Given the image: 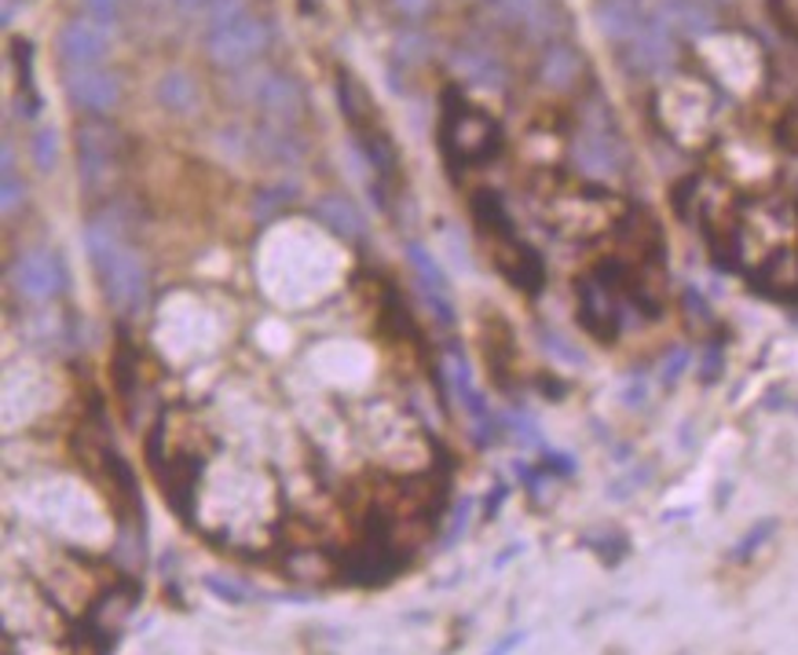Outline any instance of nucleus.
Returning <instances> with one entry per match:
<instances>
[{
    "instance_id": "nucleus-1",
    "label": "nucleus",
    "mask_w": 798,
    "mask_h": 655,
    "mask_svg": "<svg viewBox=\"0 0 798 655\" xmlns=\"http://www.w3.org/2000/svg\"><path fill=\"white\" fill-rule=\"evenodd\" d=\"M85 250L92 256V267H96L103 297L111 300V308L136 311L147 297V267L139 261V253L128 250V245L103 224H92L85 231Z\"/></svg>"
},
{
    "instance_id": "nucleus-2",
    "label": "nucleus",
    "mask_w": 798,
    "mask_h": 655,
    "mask_svg": "<svg viewBox=\"0 0 798 655\" xmlns=\"http://www.w3.org/2000/svg\"><path fill=\"white\" fill-rule=\"evenodd\" d=\"M440 136H443V155H448L454 166H484L502 147L498 125L491 122L484 110L469 107L465 96H458L454 88L443 96Z\"/></svg>"
},
{
    "instance_id": "nucleus-3",
    "label": "nucleus",
    "mask_w": 798,
    "mask_h": 655,
    "mask_svg": "<svg viewBox=\"0 0 798 655\" xmlns=\"http://www.w3.org/2000/svg\"><path fill=\"white\" fill-rule=\"evenodd\" d=\"M264 49H267V27L253 15H239V19L224 22V27H217L206 41L209 63L224 66V70L245 66L250 60H256Z\"/></svg>"
},
{
    "instance_id": "nucleus-4",
    "label": "nucleus",
    "mask_w": 798,
    "mask_h": 655,
    "mask_svg": "<svg viewBox=\"0 0 798 655\" xmlns=\"http://www.w3.org/2000/svg\"><path fill=\"white\" fill-rule=\"evenodd\" d=\"M623 49V66L633 77H655L674 63V30L660 15L644 19V27L633 33Z\"/></svg>"
},
{
    "instance_id": "nucleus-5",
    "label": "nucleus",
    "mask_w": 798,
    "mask_h": 655,
    "mask_svg": "<svg viewBox=\"0 0 798 655\" xmlns=\"http://www.w3.org/2000/svg\"><path fill=\"white\" fill-rule=\"evenodd\" d=\"M571 161L582 177L590 180H608L623 169V144L616 139L612 125L608 122H590L582 128V136L575 139L571 147Z\"/></svg>"
},
{
    "instance_id": "nucleus-6",
    "label": "nucleus",
    "mask_w": 798,
    "mask_h": 655,
    "mask_svg": "<svg viewBox=\"0 0 798 655\" xmlns=\"http://www.w3.org/2000/svg\"><path fill=\"white\" fill-rule=\"evenodd\" d=\"M63 264H59L55 253H44V250H33V253H22L15 267H11V286H15V294L22 300H52L59 289H63Z\"/></svg>"
},
{
    "instance_id": "nucleus-7",
    "label": "nucleus",
    "mask_w": 798,
    "mask_h": 655,
    "mask_svg": "<svg viewBox=\"0 0 798 655\" xmlns=\"http://www.w3.org/2000/svg\"><path fill=\"white\" fill-rule=\"evenodd\" d=\"M114 150L117 133L103 122H85L77 128V161H81V183L96 191L114 172Z\"/></svg>"
},
{
    "instance_id": "nucleus-8",
    "label": "nucleus",
    "mask_w": 798,
    "mask_h": 655,
    "mask_svg": "<svg viewBox=\"0 0 798 655\" xmlns=\"http://www.w3.org/2000/svg\"><path fill=\"white\" fill-rule=\"evenodd\" d=\"M107 49H111L107 19H77L59 33V55H63V63L70 70L74 66H99Z\"/></svg>"
},
{
    "instance_id": "nucleus-9",
    "label": "nucleus",
    "mask_w": 798,
    "mask_h": 655,
    "mask_svg": "<svg viewBox=\"0 0 798 655\" xmlns=\"http://www.w3.org/2000/svg\"><path fill=\"white\" fill-rule=\"evenodd\" d=\"M495 242V267L506 275V283H513L521 294H538L546 283V267L538 261V253L516 235L506 239H491Z\"/></svg>"
},
{
    "instance_id": "nucleus-10",
    "label": "nucleus",
    "mask_w": 798,
    "mask_h": 655,
    "mask_svg": "<svg viewBox=\"0 0 798 655\" xmlns=\"http://www.w3.org/2000/svg\"><path fill=\"white\" fill-rule=\"evenodd\" d=\"M66 92L70 99H74L77 110H88V114H107L117 107V99H122V85H117V77H111L107 70L99 66H74L66 74Z\"/></svg>"
},
{
    "instance_id": "nucleus-11",
    "label": "nucleus",
    "mask_w": 798,
    "mask_h": 655,
    "mask_svg": "<svg viewBox=\"0 0 798 655\" xmlns=\"http://www.w3.org/2000/svg\"><path fill=\"white\" fill-rule=\"evenodd\" d=\"M256 110L279 128H290L304 118V92L293 85L290 77H264V85L256 88Z\"/></svg>"
},
{
    "instance_id": "nucleus-12",
    "label": "nucleus",
    "mask_w": 798,
    "mask_h": 655,
    "mask_svg": "<svg viewBox=\"0 0 798 655\" xmlns=\"http://www.w3.org/2000/svg\"><path fill=\"white\" fill-rule=\"evenodd\" d=\"M644 4H633V0H601L594 11L597 30L605 33L612 44H627L633 33L644 27Z\"/></svg>"
},
{
    "instance_id": "nucleus-13",
    "label": "nucleus",
    "mask_w": 798,
    "mask_h": 655,
    "mask_svg": "<svg viewBox=\"0 0 798 655\" xmlns=\"http://www.w3.org/2000/svg\"><path fill=\"white\" fill-rule=\"evenodd\" d=\"M407 256H410V267H414L418 278H421V286H426V297H429V304L440 311V319H443V323H451V319H454V308H451V297H448V278H443L440 264L432 261L426 245H418V242H410V245H407Z\"/></svg>"
},
{
    "instance_id": "nucleus-14",
    "label": "nucleus",
    "mask_w": 798,
    "mask_h": 655,
    "mask_svg": "<svg viewBox=\"0 0 798 655\" xmlns=\"http://www.w3.org/2000/svg\"><path fill=\"white\" fill-rule=\"evenodd\" d=\"M312 216L319 220L323 228H330L337 239L359 242L367 235V220H363V213L348 202V198H319V205L312 209Z\"/></svg>"
},
{
    "instance_id": "nucleus-15",
    "label": "nucleus",
    "mask_w": 798,
    "mask_h": 655,
    "mask_svg": "<svg viewBox=\"0 0 798 655\" xmlns=\"http://www.w3.org/2000/svg\"><path fill=\"white\" fill-rule=\"evenodd\" d=\"M538 77H543V85H549V88L568 92L579 85V77H582V55L568 49V44H549L543 63H538Z\"/></svg>"
},
{
    "instance_id": "nucleus-16",
    "label": "nucleus",
    "mask_w": 798,
    "mask_h": 655,
    "mask_svg": "<svg viewBox=\"0 0 798 655\" xmlns=\"http://www.w3.org/2000/svg\"><path fill=\"white\" fill-rule=\"evenodd\" d=\"M473 216H476L480 231H484V239L513 235V220H510L506 205H502V198L495 191H476L473 194Z\"/></svg>"
},
{
    "instance_id": "nucleus-17",
    "label": "nucleus",
    "mask_w": 798,
    "mask_h": 655,
    "mask_svg": "<svg viewBox=\"0 0 798 655\" xmlns=\"http://www.w3.org/2000/svg\"><path fill=\"white\" fill-rule=\"evenodd\" d=\"M451 63H454L458 74H462L465 81H473V85H484V88H502V85H506V70L491 60V55L458 52Z\"/></svg>"
},
{
    "instance_id": "nucleus-18",
    "label": "nucleus",
    "mask_w": 798,
    "mask_h": 655,
    "mask_svg": "<svg viewBox=\"0 0 798 655\" xmlns=\"http://www.w3.org/2000/svg\"><path fill=\"white\" fill-rule=\"evenodd\" d=\"M195 96H198V88H195V81L180 74V70H172V74L161 77V85H158V99H161V107L172 110V114H187L195 107Z\"/></svg>"
},
{
    "instance_id": "nucleus-19",
    "label": "nucleus",
    "mask_w": 798,
    "mask_h": 655,
    "mask_svg": "<svg viewBox=\"0 0 798 655\" xmlns=\"http://www.w3.org/2000/svg\"><path fill=\"white\" fill-rule=\"evenodd\" d=\"M443 370H448V378H451V384H454L458 400H462V403L469 406V414H473V418H484V395H480V392L473 389V378H469L465 359L458 356V352H451L448 362H443Z\"/></svg>"
},
{
    "instance_id": "nucleus-20",
    "label": "nucleus",
    "mask_w": 798,
    "mask_h": 655,
    "mask_svg": "<svg viewBox=\"0 0 798 655\" xmlns=\"http://www.w3.org/2000/svg\"><path fill=\"white\" fill-rule=\"evenodd\" d=\"M502 11L513 19V22H521V27H535V30H543L546 22H549V0H498Z\"/></svg>"
},
{
    "instance_id": "nucleus-21",
    "label": "nucleus",
    "mask_w": 798,
    "mask_h": 655,
    "mask_svg": "<svg viewBox=\"0 0 798 655\" xmlns=\"http://www.w3.org/2000/svg\"><path fill=\"white\" fill-rule=\"evenodd\" d=\"M33 161H38L41 172L55 169V161H59V133L55 128H41V133L33 136Z\"/></svg>"
},
{
    "instance_id": "nucleus-22",
    "label": "nucleus",
    "mask_w": 798,
    "mask_h": 655,
    "mask_svg": "<svg viewBox=\"0 0 798 655\" xmlns=\"http://www.w3.org/2000/svg\"><path fill=\"white\" fill-rule=\"evenodd\" d=\"M22 202H27V183H19L15 172H4V187H0V209H4V216L15 213Z\"/></svg>"
},
{
    "instance_id": "nucleus-23",
    "label": "nucleus",
    "mask_w": 798,
    "mask_h": 655,
    "mask_svg": "<svg viewBox=\"0 0 798 655\" xmlns=\"http://www.w3.org/2000/svg\"><path fill=\"white\" fill-rule=\"evenodd\" d=\"M769 8H773V19H777L784 30L798 38V0H773Z\"/></svg>"
},
{
    "instance_id": "nucleus-24",
    "label": "nucleus",
    "mask_w": 798,
    "mask_h": 655,
    "mask_svg": "<svg viewBox=\"0 0 798 655\" xmlns=\"http://www.w3.org/2000/svg\"><path fill=\"white\" fill-rule=\"evenodd\" d=\"M206 590H213L220 601H234V604L250 601V593H245L242 587H228V579H220V575H209V579H206Z\"/></svg>"
},
{
    "instance_id": "nucleus-25",
    "label": "nucleus",
    "mask_w": 798,
    "mask_h": 655,
    "mask_svg": "<svg viewBox=\"0 0 798 655\" xmlns=\"http://www.w3.org/2000/svg\"><path fill=\"white\" fill-rule=\"evenodd\" d=\"M685 367H689V352H685V348H678V352H671V356H666L663 370H660L663 384H674V381H678V378H682V373H685Z\"/></svg>"
},
{
    "instance_id": "nucleus-26",
    "label": "nucleus",
    "mask_w": 798,
    "mask_h": 655,
    "mask_svg": "<svg viewBox=\"0 0 798 655\" xmlns=\"http://www.w3.org/2000/svg\"><path fill=\"white\" fill-rule=\"evenodd\" d=\"M209 15H213L217 27H224V22L242 15V0H209Z\"/></svg>"
},
{
    "instance_id": "nucleus-27",
    "label": "nucleus",
    "mask_w": 798,
    "mask_h": 655,
    "mask_svg": "<svg viewBox=\"0 0 798 655\" xmlns=\"http://www.w3.org/2000/svg\"><path fill=\"white\" fill-rule=\"evenodd\" d=\"M766 535H773V520H766V524H762V528H755V531H750V535L744 538V542L733 549V557H741V560H744V557H750V549H755V546H758V542H762V538H766Z\"/></svg>"
},
{
    "instance_id": "nucleus-28",
    "label": "nucleus",
    "mask_w": 798,
    "mask_h": 655,
    "mask_svg": "<svg viewBox=\"0 0 798 655\" xmlns=\"http://www.w3.org/2000/svg\"><path fill=\"white\" fill-rule=\"evenodd\" d=\"M125 4H128V0H85V8H88L96 19H114Z\"/></svg>"
},
{
    "instance_id": "nucleus-29",
    "label": "nucleus",
    "mask_w": 798,
    "mask_h": 655,
    "mask_svg": "<svg viewBox=\"0 0 798 655\" xmlns=\"http://www.w3.org/2000/svg\"><path fill=\"white\" fill-rule=\"evenodd\" d=\"M399 15H407V19H421L426 11L432 8V0H392Z\"/></svg>"
},
{
    "instance_id": "nucleus-30",
    "label": "nucleus",
    "mask_w": 798,
    "mask_h": 655,
    "mask_svg": "<svg viewBox=\"0 0 798 655\" xmlns=\"http://www.w3.org/2000/svg\"><path fill=\"white\" fill-rule=\"evenodd\" d=\"M722 370V348H711V362H703V381H718Z\"/></svg>"
},
{
    "instance_id": "nucleus-31",
    "label": "nucleus",
    "mask_w": 798,
    "mask_h": 655,
    "mask_svg": "<svg viewBox=\"0 0 798 655\" xmlns=\"http://www.w3.org/2000/svg\"><path fill=\"white\" fill-rule=\"evenodd\" d=\"M176 8H183V11H198V8H209V0H176Z\"/></svg>"
},
{
    "instance_id": "nucleus-32",
    "label": "nucleus",
    "mask_w": 798,
    "mask_h": 655,
    "mask_svg": "<svg viewBox=\"0 0 798 655\" xmlns=\"http://www.w3.org/2000/svg\"><path fill=\"white\" fill-rule=\"evenodd\" d=\"M516 645H521V637H506V641H502V645H498L495 652H510V648H516Z\"/></svg>"
},
{
    "instance_id": "nucleus-33",
    "label": "nucleus",
    "mask_w": 798,
    "mask_h": 655,
    "mask_svg": "<svg viewBox=\"0 0 798 655\" xmlns=\"http://www.w3.org/2000/svg\"><path fill=\"white\" fill-rule=\"evenodd\" d=\"M633 4H649V0H633Z\"/></svg>"
}]
</instances>
